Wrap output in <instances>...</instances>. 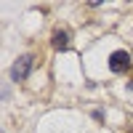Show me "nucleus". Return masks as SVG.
Segmentation results:
<instances>
[{
  "label": "nucleus",
  "mask_w": 133,
  "mask_h": 133,
  "mask_svg": "<svg viewBox=\"0 0 133 133\" xmlns=\"http://www.w3.org/2000/svg\"><path fill=\"white\" fill-rule=\"evenodd\" d=\"M29 69H32V56H29V53H27V56H19V61L11 66V77H14L16 83H21V80H27Z\"/></svg>",
  "instance_id": "nucleus-1"
},
{
  "label": "nucleus",
  "mask_w": 133,
  "mask_h": 133,
  "mask_svg": "<svg viewBox=\"0 0 133 133\" xmlns=\"http://www.w3.org/2000/svg\"><path fill=\"white\" fill-rule=\"evenodd\" d=\"M128 66H130V56L125 51H115L112 56H109V69L112 72H125Z\"/></svg>",
  "instance_id": "nucleus-2"
},
{
  "label": "nucleus",
  "mask_w": 133,
  "mask_h": 133,
  "mask_svg": "<svg viewBox=\"0 0 133 133\" xmlns=\"http://www.w3.org/2000/svg\"><path fill=\"white\" fill-rule=\"evenodd\" d=\"M53 48L56 51H66L69 48V32H64V29L53 32Z\"/></svg>",
  "instance_id": "nucleus-3"
}]
</instances>
